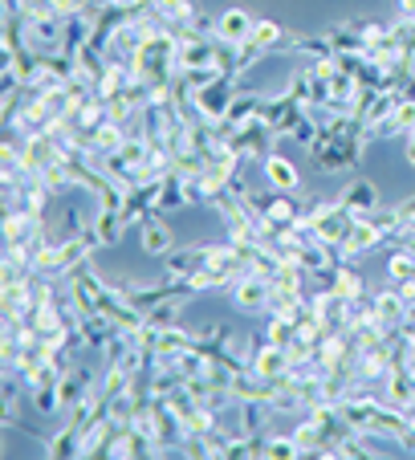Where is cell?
<instances>
[{"label": "cell", "mask_w": 415, "mask_h": 460, "mask_svg": "<svg viewBox=\"0 0 415 460\" xmlns=\"http://www.w3.org/2000/svg\"><path fill=\"white\" fill-rule=\"evenodd\" d=\"M387 241V233H383V225L375 217H358L355 225H350V233H346V241L338 244V257L342 261H355L363 257V252H371L375 244Z\"/></svg>", "instance_id": "4"}, {"label": "cell", "mask_w": 415, "mask_h": 460, "mask_svg": "<svg viewBox=\"0 0 415 460\" xmlns=\"http://www.w3.org/2000/svg\"><path fill=\"white\" fill-rule=\"evenodd\" d=\"M265 180L277 191H297V167L273 151V155H265Z\"/></svg>", "instance_id": "14"}, {"label": "cell", "mask_w": 415, "mask_h": 460, "mask_svg": "<svg viewBox=\"0 0 415 460\" xmlns=\"http://www.w3.org/2000/svg\"><path fill=\"white\" fill-rule=\"evenodd\" d=\"M407 310H411V305H407V297L399 294L395 286L375 294V322H379L387 334H399V326L407 322Z\"/></svg>", "instance_id": "9"}, {"label": "cell", "mask_w": 415, "mask_h": 460, "mask_svg": "<svg viewBox=\"0 0 415 460\" xmlns=\"http://www.w3.org/2000/svg\"><path fill=\"white\" fill-rule=\"evenodd\" d=\"M338 200L355 212V217H375V212H379V191H375L371 180H350Z\"/></svg>", "instance_id": "13"}, {"label": "cell", "mask_w": 415, "mask_h": 460, "mask_svg": "<svg viewBox=\"0 0 415 460\" xmlns=\"http://www.w3.org/2000/svg\"><path fill=\"white\" fill-rule=\"evenodd\" d=\"M249 41H257L260 49H289V41H294V33H286V29L277 25V21H257V25H252V37Z\"/></svg>", "instance_id": "15"}, {"label": "cell", "mask_w": 415, "mask_h": 460, "mask_svg": "<svg viewBox=\"0 0 415 460\" xmlns=\"http://www.w3.org/2000/svg\"><path fill=\"white\" fill-rule=\"evenodd\" d=\"M212 249L216 244H196V249H172L163 261V273L167 278H196L204 270L208 261H212Z\"/></svg>", "instance_id": "8"}, {"label": "cell", "mask_w": 415, "mask_h": 460, "mask_svg": "<svg viewBox=\"0 0 415 460\" xmlns=\"http://www.w3.org/2000/svg\"><path fill=\"white\" fill-rule=\"evenodd\" d=\"M407 164L415 167V130H411V135H407Z\"/></svg>", "instance_id": "20"}, {"label": "cell", "mask_w": 415, "mask_h": 460, "mask_svg": "<svg viewBox=\"0 0 415 460\" xmlns=\"http://www.w3.org/2000/svg\"><path fill=\"white\" fill-rule=\"evenodd\" d=\"M252 25H257V21H252L244 9H228L212 21V37H216L225 49H236V45H244L252 37Z\"/></svg>", "instance_id": "5"}, {"label": "cell", "mask_w": 415, "mask_h": 460, "mask_svg": "<svg viewBox=\"0 0 415 460\" xmlns=\"http://www.w3.org/2000/svg\"><path fill=\"white\" fill-rule=\"evenodd\" d=\"M269 297H273V286H269L265 278H257V273H244V278L233 286V302L249 314L269 310Z\"/></svg>", "instance_id": "11"}, {"label": "cell", "mask_w": 415, "mask_h": 460, "mask_svg": "<svg viewBox=\"0 0 415 460\" xmlns=\"http://www.w3.org/2000/svg\"><path fill=\"white\" fill-rule=\"evenodd\" d=\"M138 244H143V252L147 257H167V252L175 249V236H172V225L163 220V212H151L143 225H138Z\"/></svg>", "instance_id": "7"}, {"label": "cell", "mask_w": 415, "mask_h": 460, "mask_svg": "<svg viewBox=\"0 0 415 460\" xmlns=\"http://www.w3.org/2000/svg\"><path fill=\"white\" fill-rule=\"evenodd\" d=\"M151 17L163 21L172 29H199V9L196 0H151Z\"/></svg>", "instance_id": "10"}, {"label": "cell", "mask_w": 415, "mask_h": 460, "mask_svg": "<svg viewBox=\"0 0 415 460\" xmlns=\"http://www.w3.org/2000/svg\"><path fill=\"white\" fill-rule=\"evenodd\" d=\"M191 102H196V114L204 122H225L228 111H233V102H236V78H228V74L220 70L216 78L204 82V86L191 94Z\"/></svg>", "instance_id": "2"}, {"label": "cell", "mask_w": 415, "mask_h": 460, "mask_svg": "<svg viewBox=\"0 0 415 460\" xmlns=\"http://www.w3.org/2000/svg\"><path fill=\"white\" fill-rule=\"evenodd\" d=\"M249 371H252V375H260V379H269V383H281V379L289 375V350L265 339L257 350H252Z\"/></svg>", "instance_id": "6"}, {"label": "cell", "mask_w": 415, "mask_h": 460, "mask_svg": "<svg viewBox=\"0 0 415 460\" xmlns=\"http://www.w3.org/2000/svg\"><path fill=\"white\" fill-rule=\"evenodd\" d=\"M411 278H415V252L399 244V249L391 252V261H387V281L391 286H403V281H411Z\"/></svg>", "instance_id": "16"}, {"label": "cell", "mask_w": 415, "mask_h": 460, "mask_svg": "<svg viewBox=\"0 0 415 460\" xmlns=\"http://www.w3.org/2000/svg\"><path fill=\"white\" fill-rule=\"evenodd\" d=\"M143 318H147L151 326H159V331H163V326H180V297H175V302L155 305V310H151V314H143Z\"/></svg>", "instance_id": "17"}, {"label": "cell", "mask_w": 415, "mask_h": 460, "mask_svg": "<svg viewBox=\"0 0 415 460\" xmlns=\"http://www.w3.org/2000/svg\"><path fill=\"white\" fill-rule=\"evenodd\" d=\"M302 220H310L313 233H318V241L326 244V249L338 252V244L346 241V233H350V225H355L358 217L346 208L342 200H334V204H305V217Z\"/></svg>", "instance_id": "1"}, {"label": "cell", "mask_w": 415, "mask_h": 460, "mask_svg": "<svg viewBox=\"0 0 415 460\" xmlns=\"http://www.w3.org/2000/svg\"><path fill=\"white\" fill-rule=\"evenodd\" d=\"M399 17H403V21H415V0H399Z\"/></svg>", "instance_id": "19"}, {"label": "cell", "mask_w": 415, "mask_h": 460, "mask_svg": "<svg viewBox=\"0 0 415 460\" xmlns=\"http://www.w3.org/2000/svg\"><path fill=\"white\" fill-rule=\"evenodd\" d=\"M273 139H277V130L257 114V119L233 127V135H228V147H233L236 155H244V159H252V155L265 159V155H273Z\"/></svg>", "instance_id": "3"}, {"label": "cell", "mask_w": 415, "mask_h": 460, "mask_svg": "<svg viewBox=\"0 0 415 460\" xmlns=\"http://www.w3.org/2000/svg\"><path fill=\"white\" fill-rule=\"evenodd\" d=\"M90 387H94V371L74 363L61 375V411H74L82 400H90Z\"/></svg>", "instance_id": "12"}, {"label": "cell", "mask_w": 415, "mask_h": 460, "mask_svg": "<svg viewBox=\"0 0 415 460\" xmlns=\"http://www.w3.org/2000/svg\"><path fill=\"white\" fill-rule=\"evenodd\" d=\"M260 456L281 460V456H302V452H297L294 436H265V452H260Z\"/></svg>", "instance_id": "18"}]
</instances>
